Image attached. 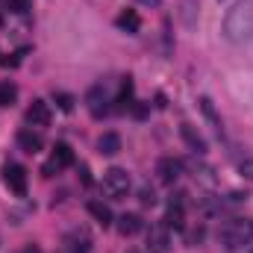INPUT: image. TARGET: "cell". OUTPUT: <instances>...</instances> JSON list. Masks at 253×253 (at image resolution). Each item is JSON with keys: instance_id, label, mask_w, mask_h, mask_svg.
<instances>
[{"instance_id": "3957f363", "label": "cell", "mask_w": 253, "mask_h": 253, "mask_svg": "<svg viewBox=\"0 0 253 253\" xmlns=\"http://www.w3.org/2000/svg\"><path fill=\"white\" fill-rule=\"evenodd\" d=\"M103 194L106 197H112V200H124L126 194H129V186H132V180H129V174H126L124 168H109V171H103Z\"/></svg>"}, {"instance_id": "d6986e66", "label": "cell", "mask_w": 253, "mask_h": 253, "mask_svg": "<svg viewBox=\"0 0 253 253\" xmlns=\"http://www.w3.org/2000/svg\"><path fill=\"white\" fill-rule=\"evenodd\" d=\"M200 106H203V115H206V118L215 124L218 135H221V121H218V115H215V109H212V100H209V97H203V100H200Z\"/></svg>"}, {"instance_id": "d4e9b609", "label": "cell", "mask_w": 253, "mask_h": 253, "mask_svg": "<svg viewBox=\"0 0 253 253\" xmlns=\"http://www.w3.org/2000/svg\"><path fill=\"white\" fill-rule=\"evenodd\" d=\"M135 3H141V6H153V9L162 6V0H135Z\"/></svg>"}, {"instance_id": "ba28073f", "label": "cell", "mask_w": 253, "mask_h": 253, "mask_svg": "<svg viewBox=\"0 0 253 253\" xmlns=\"http://www.w3.org/2000/svg\"><path fill=\"white\" fill-rule=\"evenodd\" d=\"M27 124L30 126H47L50 124V106L44 100H33L27 109Z\"/></svg>"}, {"instance_id": "e0dca14e", "label": "cell", "mask_w": 253, "mask_h": 253, "mask_svg": "<svg viewBox=\"0 0 253 253\" xmlns=\"http://www.w3.org/2000/svg\"><path fill=\"white\" fill-rule=\"evenodd\" d=\"M194 180H200V183H203V186H209V189L218 183V180L212 177V168H209V165H197V168H194Z\"/></svg>"}, {"instance_id": "9c48e42d", "label": "cell", "mask_w": 253, "mask_h": 253, "mask_svg": "<svg viewBox=\"0 0 253 253\" xmlns=\"http://www.w3.org/2000/svg\"><path fill=\"white\" fill-rule=\"evenodd\" d=\"M85 103H88V112H91L94 118H100V115L106 112V103H109V97H106L103 85H94V88L85 94Z\"/></svg>"}, {"instance_id": "ac0fdd59", "label": "cell", "mask_w": 253, "mask_h": 253, "mask_svg": "<svg viewBox=\"0 0 253 253\" xmlns=\"http://www.w3.org/2000/svg\"><path fill=\"white\" fill-rule=\"evenodd\" d=\"M65 253H91V245H88V239H74L65 245Z\"/></svg>"}, {"instance_id": "7a4b0ae2", "label": "cell", "mask_w": 253, "mask_h": 253, "mask_svg": "<svg viewBox=\"0 0 253 253\" xmlns=\"http://www.w3.org/2000/svg\"><path fill=\"white\" fill-rule=\"evenodd\" d=\"M218 242H221V248L227 253L242 251L245 245L253 242V221H248V218H233V221H227V224L218 230Z\"/></svg>"}, {"instance_id": "44dd1931", "label": "cell", "mask_w": 253, "mask_h": 253, "mask_svg": "<svg viewBox=\"0 0 253 253\" xmlns=\"http://www.w3.org/2000/svg\"><path fill=\"white\" fill-rule=\"evenodd\" d=\"M56 100H59V109H65V112L74 109V97H68V94H56Z\"/></svg>"}, {"instance_id": "52a82bcc", "label": "cell", "mask_w": 253, "mask_h": 253, "mask_svg": "<svg viewBox=\"0 0 253 253\" xmlns=\"http://www.w3.org/2000/svg\"><path fill=\"white\" fill-rule=\"evenodd\" d=\"M147 251L150 253H168L171 251V233L165 224H153L147 233Z\"/></svg>"}, {"instance_id": "7402d4cb", "label": "cell", "mask_w": 253, "mask_h": 253, "mask_svg": "<svg viewBox=\"0 0 253 253\" xmlns=\"http://www.w3.org/2000/svg\"><path fill=\"white\" fill-rule=\"evenodd\" d=\"M141 203H144V206H153V203H156V197H153L150 189H141Z\"/></svg>"}, {"instance_id": "9a60e30c", "label": "cell", "mask_w": 253, "mask_h": 253, "mask_svg": "<svg viewBox=\"0 0 253 253\" xmlns=\"http://www.w3.org/2000/svg\"><path fill=\"white\" fill-rule=\"evenodd\" d=\"M115 24H118L124 33H138V30H141V18H138L135 9H124V12L115 18Z\"/></svg>"}, {"instance_id": "7c38bea8", "label": "cell", "mask_w": 253, "mask_h": 253, "mask_svg": "<svg viewBox=\"0 0 253 253\" xmlns=\"http://www.w3.org/2000/svg\"><path fill=\"white\" fill-rule=\"evenodd\" d=\"M85 209H88V215H91L100 227H109V224L115 221V218H112V209H109L106 203H100V200H88V203H85Z\"/></svg>"}, {"instance_id": "4316f807", "label": "cell", "mask_w": 253, "mask_h": 253, "mask_svg": "<svg viewBox=\"0 0 253 253\" xmlns=\"http://www.w3.org/2000/svg\"><path fill=\"white\" fill-rule=\"evenodd\" d=\"M129 253H138V251H129Z\"/></svg>"}, {"instance_id": "ffe728a7", "label": "cell", "mask_w": 253, "mask_h": 253, "mask_svg": "<svg viewBox=\"0 0 253 253\" xmlns=\"http://www.w3.org/2000/svg\"><path fill=\"white\" fill-rule=\"evenodd\" d=\"M239 174H242L245 180H251V183H253V159H245V162L239 165Z\"/></svg>"}, {"instance_id": "8fae6325", "label": "cell", "mask_w": 253, "mask_h": 253, "mask_svg": "<svg viewBox=\"0 0 253 253\" xmlns=\"http://www.w3.org/2000/svg\"><path fill=\"white\" fill-rule=\"evenodd\" d=\"M42 144H44V141H42L39 132H33V126H27V129L18 132V147H21V150H27V153H39Z\"/></svg>"}, {"instance_id": "484cf974", "label": "cell", "mask_w": 253, "mask_h": 253, "mask_svg": "<svg viewBox=\"0 0 253 253\" xmlns=\"http://www.w3.org/2000/svg\"><path fill=\"white\" fill-rule=\"evenodd\" d=\"M218 3H227V0H218Z\"/></svg>"}, {"instance_id": "5bb4252c", "label": "cell", "mask_w": 253, "mask_h": 253, "mask_svg": "<svg viewBox=\"0 0 253 253\" xmlns=\"http://www.w3.org/2000/svg\"><path fill=\"white\" fill-rule=\"evenodd\" d=\"M97 150H100L103 156L121 153V135H118V132H103V135L97 138Z\"/></svg>"}, {"instance_id": "30bf717a", "label": "cell", "mask_w": 253, "mask_h": 253, "mask_svg": "<svg viewBox=\"0 0 253 253\" xmlns=\"http://www.w3.org/2000/svg\"><path fill=\"white\" fill-rule=\"evenodd\" d=\"M115 227H118L121 236H135V233H141L144 221H141V215H135V212H124V215L115 221Z\"/></svg>"}, {"instance_id": "277c9868", "label": "cell", "mask_w": 253, "mask_h": 253, "mask_svg": "<svg viewBox=\"0 0 253 253\" xmlns=\"http://www.w3.org/2000/svg\"><path fill=\"white\" fill-rule=\"evenodd\" d=\"M68 165H74V150H71L65 141H59V144L53 147V156L44 162L42 174H44V177H53V174H59L62 168H68Z\"/></svg>"}, {"instance_id": "603a6c76", "label": "cell", "mask_w": 253, "mask_h": 253, "mask_svg": "<svg viewBox=\"0 0 253 253\" xmlns=\"http://www.w3.org/2000/svg\"><path fill=\"white\" fill-rule=\"evenodd\" d=\"M80 174H83V183L91 186V177H88V168H85V165H80Z\"/></svg>"}, {"instance_id": "5b68a950", "label": "cell", "mask_w": 253, "mask_h": 253, "mask_svg": "<svg viewBox=\"0 0 253 253\" xmlns=\"http://www.w3.org/2000/svg\"><path fill=\"white\" fill-rule=\"evenodd\" d=\"M180 174H183V162H180V159H174V156H162V159L156 162V177H159V183L174 186V183L180 180Z\"/></svg>"}, {"instance_id": "8992f818", "label": "cell", "mask_w": 253, "mask_h": 253, "mask_svg": "<svg viewBox=\"0 0 253 253\" xmlns=\"http://www.w3.org/2000/svg\"><path fill=\"white\" fill-rule=\"evenodd\" d=\"M3 183L15 191L18 197H24V194H27V171H24V165L9 162V165L3 168Z\"/></svg>"}, {"instance_id": "2e32d148", "label": "cell", "mask_w": 253, "mask_h": 253, "mask_svg": "<svg viewBox=\"0 0 253 253\" xmlns=\"http://www.w3.org/2000/svg\"><path fill=\"white\" fill-rule=\"evenodd\" d=\"M18 100V85L12 80H3L0 83V106H12Z\"/></svg>"}, {"instance_id": "4fadbf2b", "label": "cell", "mask_w": 253, "mask_h": 253, "mask_svg": "<svg viewBox=\"0 0 253 253\" xmlns=\"http://www.w3.org/2000/svg\"><path fill=\"white\" fill-rule=\"evenodd\" d=\"M180 135H183V141L189 144L194 153H206V138H203V135H200V132H197L191 124H183V126H180Z\"/></svg>"}, {"instance_id": "83f0119b", "label": "cell", "mask_w": 253, "mask_h": 253, "mask_svg": "<svg viewBox=\"0 0 253 253\" xmlns=\"http://www.w3.org/2000/svg\"><path fill=\"white\" fill-rule=\"evenodd\" d=\"M251 253H253V251H251Z\"/></svg>"}, {"instance_id": "6da1fadb", "label": "cell", "mask_w": 253, "mask_h": 253, "mask_svg": "<svg viewBox=\"0 0 253 253\" xmlns=\"http://www.w3.org/2000/svg\"><path fill=\"white\" fill-rule=\"evenodd\" d=\"M224 36L233 44L253 39V0H239L224 18Z\"/></svg>"}, {"instance_id": "cb8c5ba5", "label": "cell", "mask_w": 253, "mask_h": 253, "mask_svg": "<svg viewBox=\"0 0 253 253\" xmlns=\"http://www.w3.org/2000/svg\"><path fill=\"white\" fill-rule=\"evenodd\" d=\"M18 253H42V248L39 245H27V248H21Z\"/></svg>"}]
</instances>
